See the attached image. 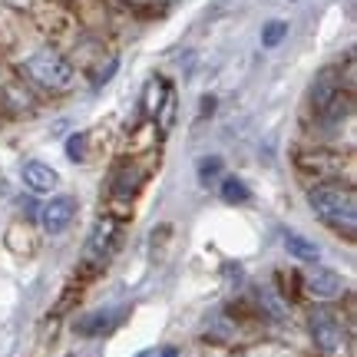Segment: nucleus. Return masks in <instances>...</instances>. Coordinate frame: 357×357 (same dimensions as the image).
<instances>
[{"instance_id":"1","label":"nucleus","mask_w":357,"mask_h":357,"mask_svg":"<svg viewBox=\"0 0 357 357\" xmlns=\"http://www.w3.org/2000/svg\"><path fill=\"white\" fill-rule=\"evenodd\" d=\"M307 205L311 212L334 231H344L347 238H354L357 229V195L351 182L341 178H321L307 189Z\"/></svg>"},{"instance_id":"2","label":"nucleus","mask_w":357,"mask_h":357,"mask_svg":"<svg viewBox=\"0 0 357 357\" xmlns=\"http://www.w3.org/2000/svg\"><path fill=\"white\" fill-rule=\"evenodd\" d=\"M24 77L33 83V86L47 89V93H66V89L73 86V79H77V70L73 63L66 60L60 50H53V47H40L26 56L24 63Z\"/></svg>"},{"instance_id":"3","label":"nucleus","mask_w":357,"mask_h":357,"mask_svg":"<svg viewBox=\"0 0 357 357\" xmlns=\"http://www.w3.org/2000/svg\"><path fill=\"white\" fill-rule=\"evenodd\" d=\"M119 245H123V222L116 215H102L93 229H89V238L83 245V258H79V265L86 268V271H96V268L109 265L113 255L119 252Z\"/></svg>"},{"instance_id":"4","label":"nucleus","mask_w":357,"mask_h":357,"mask_svg":"<svg viewBox=\"0 0 357 357\" xmlns=\"http://www.w3.org/2000/svg\"><path fill=\"white\" fill-rule=\"evenodd\" d=\"M307 328H311V341L321 354H337L344 347V324L328 307H314L307 318Z\"/></svg>"},{"instance_id":"5","label":"nucleus","mask_w":357,"mask_h":357,"mask_svg":"<svg viewBox=\"0 0 357 357\" xmlns=\"http://www.w3.org/2000/svg\"><path fill=\"white\" fill-rule=\"evenodd\" d=\"M79 215V202L73 195H53L50 202L40 205V225L47 235H63Z\"/></svg>"},{"instance_id":"6","label":"nucleus","mask_w":357,"mask_h":357,"mask_svg":"<svg viewBox=\"0 0 357 357\" xmlns=\"http://www.w3.org/2000/svg\"><path fill=\"white\" fill-rule=\"evenodd\" d=\"M305 291L311 294V298H318V301H334V298H341V294L347 291V284H344V278H341L337 271H331V268L307 265Z\"/></svg>"},{"instance_id":"7","label":"nucleus","mask_w":357,"mask_h":357,"mask_svg":"<svg viewBox=\"0 0 357 357\" xmlns=\"http://www.w3.org/2000/svg\"><path fill=\"white\" fill-rule=\"evenodd\" d=\"M20 178H24L26 189L37 192V195H50V192L60 189V172L43 159H26L24 169H20Z\"/></svg>"},{"instance_id":"8","label":"nucleus","mask_w":357,"mask_h":357,"mask_svg":"<svg viewBox=\"0 0 357 357\" xmlns=\"http://www.w3.org/2000/svg\"><path fill=\"white\" fill-rule=\"evenodd\" d=\"M142 182H146V172H142L136 162L123 159V162L113 169V176H109V192H113V199H119V202H129V199H136V192H139Z\"/></svg>"},{"instance_id":"9","label":"nucleus","mask_w":357,"mask_h":357,"mask_svg":"<svg viewBox=\"0 0 357 357\" xmlns=\"http://www.w3.org/2000/svg\"><path fill=\"white\" fill-rule=\"evenodd\" d=\"M119 307H100V311H89L83 318L77 321V334L83 337H102V334H109L119 324Z\"/></svg>"},{"instance_id":"10","label":"nucleus","mask_w":357,"mask_h":357,"mask_svg":"<svg viewBox=\"0 0 357 357\" xmlns=\"http://www.w3.org/2000/svg\"><path fill=\"white\" fill-rule=\"evenodd\" d=\"M284 252H288L291 258H298V261H305V265H318L321 261L318 242L305 238L301 231H284Z\"/></svg>"},{"instance_id":"11","label":"nucleus","mask_w":357,"mask_h":357,"mask_svg":"<svg viewBox=\"0 0 357 357\" xmlns=\"http://www.w3.org/2000/svg\"><path fill=\"white\" fill-rule=\"evenodd\" d=\"M255 305H258V311L271 321L288 318V305H284V298H281L271 284H255Z\"/></svg>"},{"instance_id":"12","label":"nucleus","mask_w":357,"mask_h":357,"mask_svg":"<svg viewBox=\"0 0 357 357\" xmlns=\"http://www.w3.org/2000/svg\"><path fill=\"white\" fill-rule=\"evenodd\" d=\"M235 334H238V324L225 314V311H215L212 318H208V324H205V337H212V341H235Z\"/></svg>"},{"instance_id":"13","label":"nucleus","mask_w":357,"mask_h":357,"mask_svg":"<svg viewBox=\"0 0 357 357\" xmlns=\"http://www.w3.org/2000/svg\"><path fill=\"white\" fill-rule=\"evenodd\" d=\"M218 195H222V202L229 205H245L252 202V189L245 185L238 176H225L222 178V185H218Z\"/></svg>"},{"instance_id":"14","label":"nucleus","mask_w":357,"mask_h":357,"mask_svg":"<svg viewBox=\"0 0 357 357\" xmlns=\"http://www.w3.org/2000/svg\"><path fill=\"white\" fill-rule=\"evenodd\" d=\"M284 37H288V24L284 20H268L261 26V47H268V50H275Z\"/></svg>"},{"instance_id":"15","label":"nucleus","mask_w":357,"mask_h":357,"mask_svg":"<svg viewBox=\"0 0 357 357\" xmlns=\"http://www.w3.org/2000/svg\"><path fill=\"white\" fill-rule=\"evenodd\" d=\"M222 169H225L222 155H202V159H199V178H202V185L215 182V178L222 176Z\"/></svg>"},{"instance_id":"16","label":"nucleus","mask_w":357,"mask_h":357,"mask_svg":"<svg viewBox=\"0 0 357 357\" xmlns=\"http://www.w3.org/2000/svg\"><path fill=\"white\" fill-rule=\"evenodd\" d=\"M162 79H153L149 86H146V96H142V109H146V116H159V102L166 100V96H159L162 93Z\"/></svg>"},{"instance_id":"17","label":"nucleus","mask_w":357,"mask_h":357,"mask_svg":"<svg viewBox=\"0 0 357 357\" xmlns=\"http://www.w3.org/2000/svg\"><path fill=\"white\" fill-rule=\"evenodd\" d=\"M86 146H89V132H73L66 139V155L73 162H86Z\"/></svg>"},{"instance_id":"18","label":"nucleus","mask_w":357,"mask_h":357,"mask_svg":"<svg viewBox=\"0 0 357 357\" xmlns=\"http://www.w3.org/2000/svg\"><path fill=\"white\" fill-rule=\"evenodd\" d=\"M116 66H119V60H109V63H106V70H100V73L93 77V86L100 89L102 83H109V79H113V73H116Z\"/></svg>"},{"instance_id":"19","label":"nucleus","mask_w":357,"mask_h":357,"mask_svg":"<svg viewBox=\"0 0 357 357\" xmlns=\"http://www.w3.org/2000/svg\"><path fill=\"white\" fill-rule=\"evenodd\" d=\"M159 357H178V351H176V347H166V351H162Z\"/></svg>"},{"instance_id":"20","label":"nucleus","mask_w":357,"mask_h":357,"mask_svg":"<svg viewBox=\"0 0 357 357\" xmlns=\"http://www.w3.org/2000/svg\"><path fill=\"white\" fill-rule=\"evenodd\" d=\"M136 357H149V351H139V354H136Z\"/></svg>"},{"instance_id":"21","label":"nucleus","mask_w":357,"mask_h":357,"mask_svg":"<svg viewBox=\"0 0 357 357\" xmlns=\"http://www.w3.org/2000/svg\"><path fill=\"white\" fill-rule=\"evenodd\" d=\"M166 3H169V0H166Z\"/></svg>"}]
</instances>
